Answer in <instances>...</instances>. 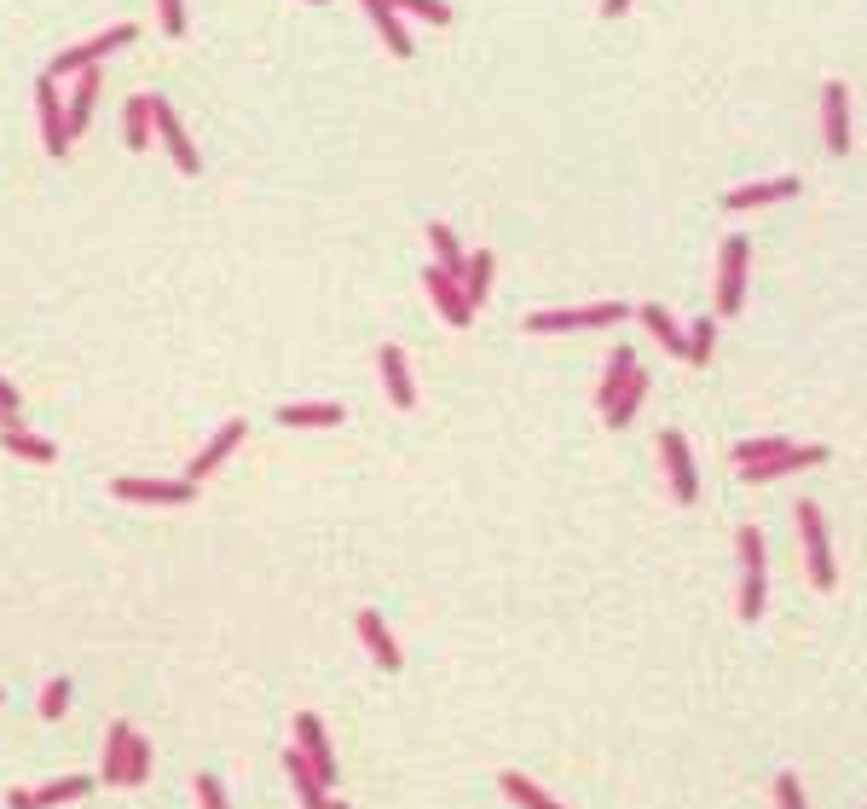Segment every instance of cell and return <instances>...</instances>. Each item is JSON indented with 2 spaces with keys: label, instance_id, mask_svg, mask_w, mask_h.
Segmentation results:
<instances>
[{
  "label": "cell",
  "instance_id": "obj_9",
  "mask_svg": "<svg viewBox=\"0 0 867 809\" xmlns=\"http://www.w3.org/2000/svg\"><path fill=\"white\" fill-rule=\"evenodd\" d=\"M822 134H827L833 157H845V150H850V93H845V82L822 87Z\"/></svg>",
  "mask_w": 867,
  "mask_h": 809
},
{
  "label": "cell",
  "instance_id": "obj_34",
  "mask_svg": "<svg viewBox=\"0 0 867 809\" xmlns=\"http://www.w3.org/2000/svg\"><path fill=\"white\" fill-rule=\"evenodd\" d=\"M145 775H150V746H145V735H134V740H127V769H122V787H139Z\"/></svg>",
  "mask_w": 867,
  "mask_h": 809
},
{
  "label": "cell",
  "instance_id": "obj_2",
  "mask_svg": "<svg viewBox=\"0 0 867 809\" xmlns=\"http://www.w3.org/2000/svg\"><path fill=\"white\" fill-rule=\"evenodd\" d=\"M746 261H752V243L741 232H729L723 238V255H718V313H741V301H746Z\"/></svg>",
  "mask_w": 867,
  "mask_h": 809
},
{
  "label": "cell",
  "instance_id": "obj_28",
  "mask_svg": "<svg viewBox=\"0 0 867 809\" xmlns=\"http://www.w3.org/2000/svg\"><path fill=\"white\" fill-rule=\"evenodd\" d=\"M87 792H93V775H70V780H46V787L30 792V798H35V809H53V803H75Z\"/></svg>",
  "mask_w": 867,
  "mask_h": 809
},
{
  "label": "cell",
  "instance_id": "obj_10",
  "mask_svg": "<svg viewBox=\"0 0 867 809\" xmlns=\"http://www.w3.org/2000/svg\"><path fill=\"white\" fill-rule=\"evenodd\" d=\"M243 434H249V422H243V417H232V422H226L220 434L209 440V445H202V451H191V469H186V480H191V486H197V480H209V474H215L226 458H232V451L243 445Z\"/></svg>",
  "mask_w": 867,
  "mask_h": 809
},
{
  "label": "cell",
  "instance_id": "obj_1",
  "mask_svg": "<svg viewBox=\"0 0 867 809\" xmlns=\"http://www.w3.org/2000/svg\"><path fill=\"white\" fill-rule=\"evenodd\" d=\"M798 544H804V567L815 578V590H833L838 585V567H833L827 521H822V509H815V497H798Z\"/></svg>",
  "mask_w": 867,
  "mask_h": 809
},
{
  "label": "cell",
  "instance_id": "obj_20",
  "mask_svg": "<svg viewBox=\"0 0 867 809\" xmlns=\"http://www.w3.org/2000/svg\"><path fill=\"white\" fill-rule=\"evenodd\" d=\"M365 12H370V23H376V35L388 41V53H394V59H411V35H405V23H399V12L388 7V0H365Z\"/></svg>",
  "mask_w": 867,
  "mask_h": 809
},
{
  "label": "cell",
  "instance_id": "obj_16",
  "mask_svg": "<svg viewBox=\"0 0 867 809\" xmlns=\"http://www.w3.org/2000/svg\"><path fill=\"white\" fill-rule=\"evenodd\" d=\"M284 769H290V787H295L301 809H324V803H330V787H324V780L313 775V764H307V757H301L295 746L284 752Z\"/></svg>",
  "mask_w": 867,
  "mask_h": 809
},
{
  "label": "cell",
  "instance_id": "obj_41",
  "mask_svg": "<svg viewBox=\"0 0 867 809\" xmlns=\"http://www.w3.org/2000/svg\"><path fill=\"white\" fill-rule=\"evenodd\" d=\"M7 809H35V798H30V792H18V787H12V798H7Z\"/></svg>",
  "mask_w": 867,
  "mask_h": 809
},
{
  "label": "cell",
  "instance_id": "obj_38",
  "mask_svg": "<svg viewBox=\"0 0 867 809\" xmlns=\"http://www.w3.org/2000/svg\"><path fill=\"white\" fill-rule=\"evenodd\" d=\"M197 803L202 809H226V787H220L215 775H197Z\"/></svg>",
  "mask_w": 867,
  "mask_h": 809
},
{
  "label": "cell",
  "instance_id": "obj_17",
  "mask_svg": "<svg viewBox=\"0 0 867 809\" xmlns=\"http://www.w3.org/2000/svg\"><path fill=\"white\" fill-rule=\"evenodd\" d=\"M98 87H105V75H98V64L75 75V93H70V111H64V122H70V139L87 128V116H93V105H98Z\"/></svg>",
  "mask_w": 867,
  "mask_h": 809
},
{
  "label": "cell",
  "instance_id": "obj_5",
  "mask_svg": "<svg viewBox=\"0 0 867 809\" xmlns=\"http://www.w3.org/2000/svg\"><path fill=\"white\" fill-rule=\"evenodd\" d=\"M659 458H666V480H671V497L677 503H694L700 497V474H694V458H688V440L677 428L659 434Z\"/></svg>",
  "mask_w": 867,
  "mask_h": 809
},
{
  "label": "cell",
  "instance_id": "obj_7",
  "mask_svg": "<svg viewBox=\"0 0 867 809\" xmlns=\"http://www.w3.org/2000/svg\"><path fill=\"white\" fill-rule=\"evenodd\" d=\"M150 122H157V134H163V145H168L174 168H180V174H197V145H191V134L180 128L174 105H168V98H157V93H150Z\"/></svg>",
  "mask_w": 867,
  "mask_h": 809
},
{
  "label": "cell",
  "instance_id": "obj_13",
  "mask_svg": "<svg viewBox=\"0 0 867 809\" xmlns=\"http://www.w3.org/2000/svg\"><path fill=\"white\" fill-rule=\"evenodd\" d=\"M815 463H827V445H793V451H781L775 463H752V469H741V480H746V486H763V480L798 474V469H815Z\"/></svg>",
  "mask_w": 867,
  "mask_h": 809
},
{
  "label": "cell",
  "instance_id": "obj_31",
  "mask_svg": "<svg viewBox=\"0 0 867 809\" xmlns=\"http://www.w3.org/2000/svg\"><path fill=\"white\" fill-rule=\"evenodd\" d=\"M781 451H793V440H741L729 458H734V469H752V463H775Z\"/></svg>",
  "mask_w": 867,
  "mask_h": 809
},
{
  "label": "cell",
  "instance_id": "obj_12",
  "mask_svg": "<svg viewBox=\"0 0 867 809\" xmlns=\"http://www.w3.org/2000/svg\"><path fill=\"white\" fill-rule=\"evenodd\" d=\"M116 497H127V503H191L197 486L191 480H134V474H122Z\"/></svg>",
  "mask_w": 867,
  "mask_h": 809
},
{
  "label": "cell",
  "instance_id": "obj_33",
  "mask_svg": "<svg viewBox=\"0 0 867 809\" xmlns=\"http://www.w3.org/2000/svg\"><path fill=\"white\" fill-rule=\"evenodd\" d=\"M127 145H134V150L150 145V98H145V93L127 98Z\"/></svg>",
  "mask_w": 867,
  "mask_h": 809
},
{
  "label": "cell",
  "instance_id": "obj_8",
  "mask_svg": "<svg viewBox=\"0 0 867 809\" xmlns=\"http://www.w3.org/2000/svg\"><path fill=\"white\" fill-rule=\"evenodd\" d=\"M422 290H428V301H433V307H440V318L451 324V330H463V324L474 318V307H469V301H463V284H457L451 272H440V266H428V272H422Z\"/></svg>",
  "mask_w": 867,
  "mask_h": 809
},
{
  "label": "cell",
  "instance_id": "obj_37",
  "mask_svg": "<svg viewBox=\"0 0 867 809\" xmlns=\"http://www.w3.org/2000/svg\"><path fill=\"white\" fill-rule=\"evenodd\" d=\"M775 803H781V809H804V787H798V775H775Z\"/></svg>",
  "mask_w": 867,
  "mask_h": 809
},
{
  "label": "cell",
  "instance_id": "obj_23",
  "mask_svg": "<svg viewBox=\"0 0 867 809\" xmlns=\"http://www.w3.org/2000/svg\"><path fill=\"white\" fill-rule=\"evenodd\" d=\"M630 370H636V353H630V347H614V353H607V370H602V388H596V404H602V411L619 399V388L630 382Z\"/></svg>",
  "mask_w": 867,
  "mask_h": 809
},
{
  "label": "cell",
  "instance_id": "obj_32",
  "mask_svg": "<svg viewBox=\"0 0 867 809\" xmlns=\"http://www.w3.org/2000/svg\"><path fill=\"white\" fill-rule=\"evenodd\" d=\"M763 590H770V572H763V567H746V585H741V619H746V624L763 619Z\"/></svg>",
  "mask_w": 867,
  "mask_h": 809
},
{
  "label": "cell",
  "instance_id": "obj_15",
  "mask_svg": "<svg viewBox=\"0 0 867 809\" xmlns=\"http://www.w3.org/2000/svg\"><path fill=\"white\" fill-rule=\"evenodd\" d=\"M376 365H382V388H388V399L399 404V411H411V404H417V388H411V370H405V353L388 342V347L376 353Z\"/></svg>",
  "mask_w": 867,
  "mask_h": 809
},
{
  "label": "cell",
  "instance_id": "obj_29",
  "mask_svg": "<svg viewBox=\"0 0 867 809\" xmlns=\"http://www.w3.org/2000/svg\"><path fill=\"white\" fill-rule=\"evenodd\" d=\"M498 787H503V798H509V803H521V809H561L550 792L532 787L526 775H498Z\"/></svg>",
  "mask_w": 867,
  "mask_h": 809
},
{
  "label": "cell",
  "instance_id": "obj_14",
  "mask_svg": "<svg viewBox=\"0 0 867 809\" xmlns=\"http://www.w3.org/2000/svg\"><path fill=\"white\" fill-rule=\"evenodd\" d=\"M786 197H798V180L793 174H781V180H763V186H741V191H729L723 202L734 214H746V209H770V202H786Z\"/></svg>",
  "mask_w": 867,
  "mask_h": 809
},
{
  "label": "cell",
  "instance_id": "obj_22",
  "mask_svg": "<svg viewBox=\"0 0 867 809\" xmlns=\"http://www.w3.org/2000/svg\"><path fill=\"white\" fill-rule=\"evenodd\" d=\"M278 422H284V428H336V422H342V404H330V399L284 404V411H278Z\"/></svg>",
  "mask_w": 867,
  "mask_h": 809
},
{
  "label": "cell",
  "instance_id": "obj_19",
  "mask_svg": "<svg viewBox=\"0 0 867 809\" xmlns=\"http://www.w3.org/2000/svg\"><path fill=\"white\" fill-rule=\"evenodd\" d=\"M636 318L648 324V330H654V342L666 347L671 359H682V353H688V336H682V324H677V318H671L666 307H659V301H648V307H636Z\"/></svg>",
  "mask_w": 867,
  "mask_h": 809
},
{
  "label": "cell",
  "instance_id": "obj_6",
  "mask_svg": "<svg viewBox=\"0 0 867 809\" xmlns=\"http://www.w3.org/2000/svg\"><path fill=\"white\" fill-rule=\"evenodd\" d=\"M295 752L313 764V775L324 780V787H336V752H330V735H324V723L313 712L295 717Z\"/></svg>",
  "mask_w": 867,
  "mask_h": 809
},
{
  "label": "cell",
  "instance_id": "obj_24",
  "mask_svg": "<svg viewBox=\"0 0 867 809\" xmlns=\"http://www.w3.org/2000/svg\"><path fill=\"white\" fill-rule=\"evenodd\" d=\"M428 243H433V261H440V272H451V277H463V243H457V232L446 220H428Z\"/></svg>",
  "mask_w": 867,
  "mask_h": 809
},
{
  "label": "cell",
  "instance_id": "obj_35",
  "mask_svg": "<svg viewBox=\"0 0 867 809\" xmlns=\"http://www.w3.org/2000/svg\"><path fill=\"white\" fill-rule=\"evenodd\" d=\"M394 12H417V18H428V23H451V7L446 0H388Z\"/></svg>",
  "mask_w": 867,
  "mask_h": 809
},
{
  "label": "cell",
  "instance_id": "obj_11",
  "mask_svg": "<svg viewBox=\"0 0 867 809\" xmlns=\"http://www.w3.org/2000/svg\"><path fill=\"white\" fill-rule=\"evenodd\" d=\"M35 111H41V139H46V150H53V157H64V150L75 145L70 139V122H64V111H59V82H35Z\"/></svg>",
  "mask_w": 867,
  "mask_h": 809
},
{
  "label": "cell",
  "instance_id": "obj_30",
  "mask_svg": "<svg viewBox=\"0 0 867 809\" xmlns=\"http://www.w3.org/2000/svg\"><path fill=\"white\" fill-rule=\"evenodd\" d=\"M682 336H688V353H682V359H688V365H711V347H718V318H694Z\"/></svg>",
  "mask_w": 867,
  "mask_h": 809
},
{
  "label": "cell",
  "instance_id": "obj_25",
  "mask_svg": "<svg viewBox=\"0 0 867 809\" xmlns=\"http://www.w3.org/2000/svg\"><path fill=\"white\" fill-rule=\"evenodd\" d=\"M492 249H480V255H469L463 261V277H457V284H463V301L469 307H480V301H487V290H492Z\"/></svg>",
  "mask_w": 867,
  "mask_h": 809
},
{
  "label": "cell",
  "instance_id": "obj_26",
  "mask_svg": "<svg viewBox=\"0 0 867 809\" xmlns=\"http://www.w3.org/2000/svg\"><path fill=\"white\" fill-rule=\"evenodd\" d=\"M643 393H648V370L636 365V370H630V382L619 388V399H614V404H607V411H602V417H607V428H625V422L636 417V404H643Z\"/></svg>",
  "mask_w": 867,
  "mask_h": 809
},
{
  "label": "cell",
  "instance_id": "obj_4",
  "mask_svg": "<svg viewBox=\"0 0 867 809\" xmlns=\"http://www.w3.org/2000/svg\"><path fill=\"white\" fill-rule=\"evenodd\" d=\"M139 35V23H116V30H105V35H93L87 46H70V53H59L53 64H46V82H59V75H82V70H93L105 53H116V46H127Z\"/></svg>",
  "mask_w": 867,
  "mask_h": 809
},
{
  "label": "cell",
  "instance_id": "obj_18",
  "mask_svg": "<svg viewBox=\"0 0 867 809\" xmlns=\"http://www.w3.org/2000/svg\"><path fill=\"white\" fill-rule=\"evenodd\" d=\"M359 637H365L370 660H376L382 671H399V642L388 637V624H382V613H376V607H365V613H359Z\"/></svg>",
  "mask_w": 867,
  "mask_h": 809
},
{
  "label": "cell",
  "instance_id": "obj_43",
  "mask_svg": "<svg viewBox=\"0 0 867 809\" xmlns=\"http://www.w3.org/2000/svg\"><path fill=\"white\" fill-rule=\"evenodd\" d=\"M324 809H347V803H324Z\"/></svg>",
  "mask_w": 867,
  "mask_h": 809
},
{
  "label": "cell",
  "instance_id": "obj_40",
  "mask_svg": "<svg viewBox=\"0 0 867 809\" xmlns=\"http://www.w3.org/2000/svg\"><path fill=\"white\" fill-rule=\"evenodd\" d=\"M157 7H163V30L186 35V0H157Z\"/></svg>",
  "mask_w": 867,
  "mask_h": 809
},
{
  "label": "cell",
  "instance_id": "obj_36",
  "mask_svg": "<svg viewBox=\"0 0 867 809\" xmlns=\"http://www.w3.org/2000/svg\"><path fill=\"white\" fill-rule=\"evenodd\" d=\"M64 705H70V682H64V676H53V682L41 689V717H46V723L64 717Z\"/></svg>",
  "mask_w": 867,
  "mask_h": 809
},
{
  "label": "cell",
  "instance_id": "obj_45",
  "mask_svg": "<svg viewBox=\"0 0 867 809\" xmlns=\"http://www.w3.org/2000/svg\"><path fill=\"white\" fill-rule=\"evenodd\" d=\"M0 700H7V694H0Z\"/></svg>",
  "mask_w": 867,
  "mask_h": 809
},
{
  "label": "cell",
  "instance_id": "obj_39",
  "mask_svg": "<svg viewBox=\"0 0 867 809\" xmlns=\"http://www.w3.org/2000/svg\"><path fill=\"white\" fill-rule=\"evenodd\" d=\"M18 404H23L18 388L7 382V376H0V428H18Z\"/></svg>",
  "mask_w": 867,
  "mask_h": 809
},
{
  "label": "cell",
  "instance_id": "obj_21",
  "mask_svg": "<svg viewBox=\"0 0 867 809\" xmlns=\"http://www.w3.org/2000/svg\"><path fill=\"white\" fill-rule=\"evenodd\" d=\"M0 445L12 451V458H23V463H53L59 458V445L53 440H41V434H30V428H0Z\"/></svg>",
  "mask_w": 867,
  "mask_h": 809
},
{
  "label": "cell",
  "instance_id": "obj_27",
  "mask_svg": "<svg viewBox=\"0 0 867 809\" xmlns=\"http://www.w3.org/2000/svg\"><path fill=\"white\" fill-rule=\"evenodd\" d=\"M127 740H134V723H111V735H105V769H98V780H111V787H122Z\"/></svg>",
  "mask_w": 867,
  "mask_h": 809
},
{
  "label": "cell",
  "instance_id": "obj_44",
  "mask_svg": "<svg viewBox=\"0 0 867 809\" xmlns=\"http://www.w3.org/2000/svg\"><path fill=\"white\" fill-rule=\"evenodd\" d=\"M313 7H324V0H313Z\"/></svg>",
  "mask_w": 867,
  "mask_h": 809
},
{
  "label": "cell",
  "instance_id": "obj_3",
  "mask_svg": "<svg viewBox=\"0 0 867 809\" xmlns=\"http://www.w3.org/2000/svg\"><path fill=\"white\" fill-rule=\"evenodd\" d=\"M630 307L619 301H596V307H573V313H526L532 336H561V330H602V324H619Z\"/></svg>",
  "mask_w": 867,
  "mask_h": 809
},
{
  "label": "cell",
  "instance_id": "obj_42",
  "mask_svg": "<svg viewBox=\"0 0 867 809\" xmlns=\"http://www.w3.org/2000/svg\"><path fill=\"white\" fill-rule=\"evenodd\" d=\"M625 7H630V0H602V12H607V18H619Z\"/></svg>",
  "mask_w": 867,
  "mask_h": 809
}]
</instances>
